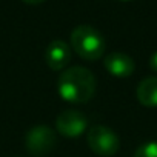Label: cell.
I'll return each instance as SVG.
<instances>
[{
  "mask_svg": "<svg viewBox=\"0 0 157 157\" xmlns=\"http://www.w3.org/2000/svg\"><path fill=\"white\" fill-rule=\"evenodd\" d=\"M57 91L65 102L86 103L96 93V77L83 66H71L60 74Z\"/></svg>",
  "mask_w": 157,
  "mask_h": 157,
  "instance_id": "obj_1",
  "label": "cell"
},
{
  "mask_svg": "<svg viewBox=\"0 0 157 157\" xmlns=\"http://www.w3.org/2000/svg\"><path fill=\"white\" fill-rule=\"evenodd\" d=\"M71 49L83 60H99L106 48V42L103 36L90 25H78L72 29L69 37Z\"/></svg>",
  "mask_w": 157,
  "mask_h": 157,
  "instance_id": "obj_2",
  "label": "cell"
},
{
  "mask_svg": "<svg viewBox=\"0 0 157 157\" xmlns=\"http://www.w3.org/2000/svg\"><path fill=\"white\" fill-rule=\"evenodd\" d=\"M86 142L90 149L102 157H111L120 148V140L117 134L111 128L103 125L91 126L86 134Z\"/></svg>",
  "mask_w": 157,
  "mask_h": 157,
  "instance_id": "obj_3",
  "label": "cell"
},
{
  "mask_svg": "<svg viewBox=\"0 0 157 157\" xmlns=\"http://www.w3.org/2000/svg\"><path fill=\"white\" fill-rule=\"evenodd\" d=\"M57 145V136L52 128L46 125H37L31 128L25 136V148L34 157L49 154Z\"/></svg>",
  "mask_w": 157,
  "mask_h": 157,
  "instance_id": "obj_4",
  "label": "cell"
},
{
  "mask_svg": "<svg viewBox=\"0 0 157 157\" xmlns=\"http://www.w3.org/2000/svg\"><path fill=\"white\" fill-rule=\"evenodd\" d=\"M88 126V119L77 109H65L56 119V129L59 134L68 139L80 137Z\"/></svg>",
  "mask_w": 157,
  "mask_h": 157,
  "instance_id": "obj_5",
  "label": "cell"
},
{
  "mask_svg": "<svg viewBox=\"0 0 157 157\" xmlns=\"http://www.w3.org/2000/svg\"><path fill=\"white\" fill-rule=\"evenodd\" d=\"M72 49L71 46L63 40H52L45 51V60L46 65L52 71H62L66 68V65L71 62Z\"/></svg>",
  "mask_w": 157,
  "mask_h": 157,
  "instance_id": "obj_6",
  "label": "cell"
},
{
  "mask_svg": "<svg viewBox=\"0 0 157 157\" xmlns=\"http://www.w3.org/2000/svg\"><path fill=\"white\" fill-rule=\"evenodd\" d=\"M105 69L114 77H129L136 69L134 60L123 52H111L103 60Z\"/></svg>",
  "mask_w": 157,
  "mask_h": 157,
  "instance_id": "obj_7",
  "label": "cell"
},
{
  "mask_svg": "<svg viewBox=\"0 0 157 157\" xmlns=\"http://www.w3.org/2000/svg\"><path fill=\"white\" fill-rule=\"evenodd\" d=\"M137 100L148 108L157 106V77H146L136 90Z\"/></svg>",
  "mask_w": 157,
  "mask_h": 157,
  "instance_id": "obj_8",
  "label": "cell"
},
{
  "mask_svg": "<svg viewBox=\"0 0 157 157\" xmlns=\"http://www.w3.org/2000/svg\"><path fill=\"white\" fill-rule=\"evenodd\" d=\"M134 157H157V142H146L140 145L136 149Z\"/></svg>",
  "mask_w": 157,
  "mask_h": 157,
  "instance_id": "obj_9",
  "label": "cell"
},
{
  "mask_svg": "<svg viewBox=\"0 0 157 157\" xmlns=\"http://www.w3.org/2000/svg\"><path fill=\"white\" fill-rule=\"evenodd\" d=\"M149 66L154 72H157V51L151 56V60H149Z\"/></svg>",
  "mask_w": 157,
  "mask_h": 157,
  "instance_id": "obj_10",
  "label": "cell"
},
{
  "mask_svg": "<svg viewBox=\"0 0 157 157\" xmlns=\"http://www.w3.org/2000/svg\"><path fill=\"white\" fill-rule=\"evenodd\" d=\"M22 2H25L28 5H40V3L45 2V0H22Z\"/></svg>",
  "mask_w": 157,
  "mask_h": 157,
  "instance_id": "obj_11",
  "label": "cell"
},
{
  "mask_svg": "<svg viewBox=\"0 0 157 157\" xmlns=\"http://www.w3.org/2000/svg\"><path fill=\"white\" fill-rule=\"evenodd\" d=\"M122 2H129V0H122Z\"/></svg>",
  "mask_w": 157,
  "mask_h": 157,
  "instance_id": "obj_12",
  "label": "cell"
}]
</instances>
